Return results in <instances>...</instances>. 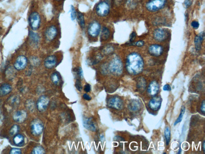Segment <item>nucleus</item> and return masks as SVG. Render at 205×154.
<instances>
[{"mask_svg": "<svg viewBox=\"0 0 205 154\" xmlns=\"http://www.w3.org/2000/svg\"><path fill=\"white\" fill-rule=\"evenodd\" d=\"M144 65L142 57L137 53H131L127 57L126 68L131 75H137L141 73L144 69Z\"/></svg>", "mask_w": 205, "mask_h": 154, "instance_id": "f257e3e1", "label": "nucleus"}, {"mask_svg": "<svg viewBox=\"0 0 205 154\" xmlns=\"http://www.w3.org/2000/svg\"><path fill=\"white\" fill-rule=\"evenodd\" d=\"M108 68L112 74L120 75L122 73L123 66L121 59L118 57L114 58L109 65Z\"/></svg>", "mask_w": 205, "mask_h": 154, "instance_id": "f03ea898", "label": "nucleus"}, {"mask_svg": "<svg viewBox=\"0 0 205 154\" xmlns=\"http://www.w3.org/2000/svg\"><path fill=\"white\" fill-rule=\"evenodd\" d=\"M166 0H150L146 3V8L148 11L155 12L165 7Z\"/></svg>", "mask_w": 205, "mask_h": 154, "instance_id": "7ed1b4c3", "label": "nucleus"}, {"mask_svg": "<svg viewBox=\"0 0 205 154\" xmlns=\"http://www.w3.org/2000/svg\"><path fill=\"white\" fill-rule=\"evenodd\" d=\"M107 104L109 108L116 110L122 109L124 106L123 101L117 96H113L109 98Z\"/></svg>", "mask_w": 205, "mask_h": 154, "instance_id": "20e7f679", "label": "nucleus"}, {"mask_svg": "<svg viewBox=\"0 0 205 154\" xmlns=\"http://www.w3.org/2000/svg\"><path fill=\"white\" fill-rule=\"evenodd\" d=\"M40 17L38 12H32L29 17V23L31 28L33 31L38 30L40 27Z\"/></svg>", "mask_w": 205, "mask_h": 154, "instance_id": "39448f33", "label": "nucleus"}, {"mask_svg": "<svg viewBox=\"0 0 205 154\" xmlns=\"http://www.w3.org/2000/svg\"><path fill=\"white\" fill-rule=\"evenodd\" d=\"M109 5L105 1H102L99 2L96 7V13L100 17H106L109 14Z\"/></svg>", "mask_w": 205, "mask_h": 154, "instance_id": "423d86ee", "label": "nucleus"}, {"mask_svg": "<svg viewBox=\"0 0 205 154\" xmlns=\"http://www.w3.org/2000/svg\"><path fill=\"white\" fill-rule=\"evenodd\" d=\"M31 128V133L34 136H39L43 131V124L40 120H35L32 122Z\"/></svg>", "mask_w": 205, "mask_h": 154, "instance_id": "0eeeda50", "label": "nucleus"}, {"mask_svg": "<svg viewBox=\"0 0 205 154\" xmlns=\"http://www.w3.org/2000/svg\"><path fill=\"white\" fill-rule=\"evenodd\" d=\"M101 25L97 21H94L90 24L88 28L89 35L92 37L98 36L101 31Z\"/></svg>", "mask_w": 205, "mask_h": 154, "instance_id": "6e6552de", "label": "nucleus"}, {"mask_svg": "<svg viewBox=\"0 0 205 154\" xmlns=\"http://www.w3.org/2000/svg\"><path fill=\"white\" fill-rule=\"evenodd\" d=\"M168 31L165 29H157L154 31V38L159 42H162L165 41L168 38Z\"/></svg>", "mask_w": 205, "mask_h": 154, "instance_id": "1a4fd4ad", "label": "nucleus"}, {"mask_svg": "<svg viewBox=\"0 0 205 154\" xmlns=\"http://www.w3.org/2000/svg\"><path fill=\"white\" fill-rule=\"evenodd\" d=\"M49 103V98L46 96H42L36 102V108L39 111L44 112L47 109Z\"/></svg>", "mask_w": 205, "mask_h": 154, "instance_id": "9d476101", "label": "nucleus"}, {"mask_svg": "<svg viewBox=\"0 0 205 154\" xmlns=\"http://www.w3.org/2000/svg\"><path fill=\"white\" fill-rule=\"evenodd\" d=\"M28 63V60L26 56L21 55L18 57L14 64V67L16 70H23L26 67Z\"/></svg>", "mask_w": 205, "mask_h": 154, "instance_id": "9b49d317", "label": "nucleus"}, {"mask_svg": "<svg viewBox=\"0 0 205 154\" xmlns=\"http://www.w3.org/2000/svg\"><path fill=\"white\" fill-rule=\"evenodd\" d=\"M149 54L152 56L159 57L164 52V48L161 45L158 44H153L150 45L148 48Z\"/></svg>", "mask_w": 205, "mask_h": 154, "instance_id": "f8f14e48", "label": "nucleus"}, {"mask_svg": "<svg viewBox=\"0 0 205 154\" xmlns=\"http://www.w3.org/2000/svg\"><path fill=\"white\" fill-rule=\"evenodd\" d=\"M57 33V30L55 26H49L45 32V39L48 41H52L56 37Z\"/></svg>", "mask_w": 205, "mask_h": 154, "instance_id": "ddd939ff", "label": "nucleus"}, {"mask_svg": "<svg viewBox=\"0 0 205 154\" xmlns=\"http://www.w3.org/2000/svg\"><path fill=\"white\" fill-rule=\"evenodd\" d=\"M162 102V100L160 97L155 96L149 102V107L151 110L157 111L160 108Z\"/></svg>", "mask_w": 205, "mask_h": 154, "instance_id": "4468645a", "label": "nucleus"}, {"mask_svg": "<svg viewBox=\"0 0 205 154\" xmlns=\"http://www.w3.org/2000/svg\"><path fill=\"white\" fill-rule=\"evenodd\" d=\"M27 117V113L25 111L19 110L15 112L13 114V119L17 123H21L26 120Z\"/></svg>", "mask_w": 205, "mask_h": 154, "instance_id": "2eb2a0df", "label": "nucleus"}, {"mask_svg": "<svg viewBox=\"0 0 205 154\" xmlns=\"http://www.w3.org/2000/svg\"><path fill=\"white\" fill-rule=\"evenodd\" d=\"M83 125L87 129L92 132H95L97 130L95 122L92 118H85L83 120Z\"/></svg>", "mask_w": 205, "mask_h": 154, "instance_id": "dca6fc26", "label": "nucleus"}, {"mask_svg": "<svg viewBox=\"0 0 205 154\" xmlns=\"http://www.w3.org/2000/svg\"><path fill=\"white\" fill-rule=\"evenodd\" d=\"M57 58L54 55H50L47 57L44 61V65L47 68L52 69L56 65Z\"/></svg>", "mask_w": 205, "mask_h": 154, "instance_id": "f3484780", "label": "nucleus"}, {"mask_svg": "<svg viewBox=\"0 0 205 154\" xmlns=\"http://www.w3.org/2000/svg\"><path fill=\"white\" fill-rule=\"evenodd\" d=\"M159 90V85L155 81L150 83L148 88V92L151 96L156 95Z\"/></svg>", "mask_w": 205, "mask_h": 154, "instance_id": "a211bd4d", "label": "nucleus"}, {"mask_svg": "<svg viewBox=\"0 0 205 154\" xmlns=\"http://www.w3.org/2000/svg\"><path fill=\"white\" fill-rule=\"evenodd\" d=\"M204 33L201 32L199 34L197 35L194 39V44L196 50L200 51L202 49V44L204 40Z\"/></svg>", "mask_w": 205, "mask_h": 154, "instance_id": "6ab92c4d", "label": "nucleus"}, {"mask_svg": "<svg viewBox=\"0 0 205 154\" xmlns=\"http://www.w3.org/2000/svg\"><path fill=\"white\" fill-rule=\"evenodd\" d=\"M128 108L132 112H137L140 110L141 108V103L137 100H133L128 105Z\"/></svg>", "mask_w": 205, "mask_h": 154, "instance_id": "aec40b11", "label": "nucleus"}, {"mask_svg": "<svg viewBox=\"0 0 205 154\" xmlns=\"http://www.w3.org/2000/svg\"><path fill=\"white\" fill-rule=\"evenodd\" d=\"M12 90V88L10 84H4L0 86V96H4L9 94Z\"/></svg>", "mask_w": 205, "mask_h": 154, "instance_id": "412c9836", "label": "nucleus"}, {"mask_svg": "<svg viewBox=\"0 0 205 154\" xmlns=\"http://www.w3.org/2000/svg\"><path fill=\"white\" fill-rule=\"evenodd\" d=\"M13 141L14 143L18 146H22L25 144V139L23 136L21 134L16 135L14 137Z\"/></svg>", "mask_w": 205, "mask_h": 154, "instance_id": "4be33fe9", "label": "nucleus"}, {"mask_svg": "<svg viewBox=\"0 0 205 154\" xmlns=\"http://www.w3.org/2000/svg\"><path fill=\"white\" fill-rule=\"evenodd\" d=\"M29 37L32 42L35 45H37L40 41V36L37 33L30 31L29 33Z\"/></svg>", "mask_w": 205, "mask_h": 154, "instance_id": "5701e85b", "label": "nucleus"}, {"mask_svg": "<svg viewBox=\"0 0 205 154\" xmlns=\"http://www.w3.org/2000/svg\"><path fill=\"white\" fill-rule=\"evenodd\" d=\"M137 87L140 90H145L146 87V82L144 78L141 77L138 79Z\"/></svg>", "mask_w": 205, "mask_h": 154, "instance_id": "b1692460", "label": "nucleus"}, {"mask_svg": "<svg viewBox=\"0 0 205 154\" xmlns=\"http://www.w3.org/2000/svg\"><path fill=\"white\" fill-rule=\"evenodd\" d=\"M110 35L109 30L107 28L104 27L101 33V39L103 41H106L109 38Z\"/></svg>", "mask_w": 205, "mask_h": 154, "instance_id": "393cba45", "label": "nucleus"}, {"mask_svg": "<svg viewBox=\"0 0 205 154\" xmlns=\"http://www.w3.org/2000/svg\"><path fill=\"white\" fill-rule=\"evenodd\" d=\"M77 16H78V23H79L80 26L82 28H84L85 25L84 15L82 12H78Z\"/></svg>", "mask_w": 205, "mask_h": 154, "instance_id": "a878e982", "label": "nucleus"}, {"mask_svg": "<svg viewBox=\"0 0 205 154\" xmlns=\"http://www.w3.org/2000/svg\"><path fill=\"white\" fill-rule=\"evenodd\" d=\"M164 136H165L166 145L168 146L170 142L171 138V132L170 129L168 127L165 128L164 131Z\"/></svg>", "mask_w": 205, "mask_h": 154, "instance_id": "bb28decb", "label": "nucleus"}, {"mask_svg": "<svg viewBox=\"0 0 205 154\" xmlns=\"http://www.w3.org/2000/svg\"><path fill=\"white\" fill-rule=\"evenodd\" d=\"M114 51V49L113 47L110 45H106L104 47L102 50L104 54L106 55H108L112 54Z\"/></svg>", "mask_w": 205, "mask_h": 154, "instance_id": "cd10ccee", "label": "nucleus"}, {"mask_svg": "<svg viewBox=\"0 0 205 154\" xmlns=\"http://www.w3.org/2000/svg\"><path fill=\"white\" fill-rule=\"evenodd\" d=\"M51 79L54 84L56 85H59L60 83V77L57 73L56 72L53 73L51 75Z\"/></svg>", "mask_w": 205, "mask_h": 154, "instance_id": "c85d7f7f", "label": "nucleus"}, {"mask_svg": "<svg viewBox=\"0 0 205 154\" xmlns=\"http://www.w3.org/2000/svg\"><path fill=\"white\" fill-rule=\"evenodd\" d=\"M32 153L33 154H43L45 153V150L41 146H35L33 149Z\"/></svg>", "mask_w": 205, "mask_h": 154, "instance_id": "c756f323", "label": "nucleus"}, {"mask_svg": "<svg viewBox=\"0 0 205 154\" xmlns=\"http://www.w3.org/2000/svg\"><path fill=\"white\" fill-rule=\"evenodd\" d=\"M185 112V107L184 106H182L181 110L180 113L179 114L177 119L174 122V125H176L177 124L181 122L182 118H183V115H184Z\"/></svg>", "mask_w": 205, "mask_h": 154, "instance_id": "7c9ffc66", "label": "nucleus"}, {"mask_svg": "<svg viewBox=\"0 0 205 154\" xmlns=\"http://www.w3.org/2000/svg\"><path fill=\"white\" fill-rule=\"evenodd\" d=\"M73 71L75 73L76 75L78 77V79H82L83 78V72L81 67L75 68L73 69Z\"/></svg>", "mask_w": 205, "mask_h": 154, "instance_id": "2f4dec72", "label": "nucleus"}, {"mask_svg": "<svg viewBox=\"0 0 205 154\" xmlns=\"http://www.w3.org/2000/svg\"><path fill=\"white\" fill-rule=\"evenodd\" d=\"M19 131V127L17 125L15 124L12 126L9 132L11 136L16 135Z\"/></svg>", "mask_w": 205, "mask_h": 154, "instance_id": "473e14b6", "label": "nucleus"}, {"mask_svg": "<svg viewBox=\"0 0 205 154\" xmlns=\"http://www.w3.org/2000/svg\"><path fill=\"white\" fill-rule=\"evenodd\" d=\"M77 16V13L75 8L73 6H71V18L72 21L75 20Z\"/></svg>", "mask_w": 205, "mask_h": 154, "instance_id": "72a5a7b5", "label": "nucleus"}, {"mask_svg": "<svg viewBox=\"0 0 205 154\" xmlns=\"http://www.w3.org/2000/svg\"><path fill=\"white\" fill-rule=\"evenodd\" d=\"M30 62L33 65H39L40 63L39 59L35 57H32V58H30Z\"/></svg>", "mask_w": 205, "mask_h": 154, "instance_id": "f704fd0d", "label": "nucleus"}, {"mask_svg": "<svg viewBox=\"0 0 205 154\" xmlns=\"http://www.w3.org/2000/svg\"><path fill=\"white\" fill-rule=\"evenodd\" d=\"M75 86L77 89H78L79 91H82V82H81L80 79H77L76 81Z\"/></svg>", "mask_w": 205, "mask_h": 154, "instance_id": "c9c22d12", "label": "nucleus"}, {"mask_svg": "<svg viewBox=\"0 0 205 154\" xmlns=\"http://www.w3.org/2000/svg\"><path fill=\"white\" fill-rule=\"evenodd\" d=\"M10 154H21L22 153L21 150L19 149L12 148L10 150Z\"/></svg>", "mask_w": 205, "mask_h": 154, "instance_id": "e433bc0d", "label": "nucleus"}, {"mask_svg": "<svg viewBox=\"0 0 205 154\" xmlns=\"http://www.w3.org/2000/svg\"><path fill=\"white\" fill-rule=\"evenodd\" d=\"M191 26L193 29L197 30L199 27L200 24L197 21H192V23H191Z\"/></svg>", "mask_w": 205, "mask_h": 154, "instance_id": "4c0bfd02", "label": "nucleus"}, {"mask_svg": "<svg viewBox=\"0 0 205 154\" xmlns=\"http://www.w3.org/2000/svg\"><path fill=\"white\" fill-rule=\"evenodd\" d=\"M144 42L143 41H139L135 43H134L133 45L138 47H141L144 45Z\"/></svg>", "mask_w": 205, "mask_h": 154, "instance_id": "58836bf2", "label": "nucleus"}, {"mask_svg": "<svg viewBox=\"0 0 205 154\" xmlns=\"http://www.w3.org/2000/svg\"><path fill=\"white\" fill-rule=\"evenodd\" d=\"M192 3V1L191 0H185L184 2V5L186 8H189L190 7Z\"/></svg>", "mask_w": 205, "mask_h": 154, "instance_id": "ea45409f", "label": "nucleus"}, {"mask_svg": "<svg viewBox=\"0 0 205 154\" xmlns=\"http://www.w3.org/2000/svg\"><path fill=\"white\" fill-rule=\"evenodd\" d=\"M136 34L135 32H133L131 34L130 36V42H133L136 38Z\"/></svg>", "mask_w": 205, "mask_h": 154, "instance_id": "a19ab883", "label": "nucleus"}, {"mask_svg": "<svg viewBox=\"0 0 205 154\" xmlns=\"http://www.w3.org/2000/svg\"><path fill=\"white\" fill-rule=\"evenodd\" d=\"M172 88L170 86L169 84H167L164 86L163 87V90L165 91H170L171 90Z\"/></svg>", "mask_w": 205, "mask_h": 154, "instance_id": "79ce46f5", "label": "nucleus"}, {"mask_svg": "<svg viewBox=\"0 0 205 154\" xmlns=\"http://www.w3.org/2000/svg\"><path fill=\"white\" fill-rule=\"evenodd\" d=\"M84 89L86 93H89L91 90V86L89 84H87L85 86Z\"/></svg>", "mask_w": 205, "mask_h": 154, "instance_id": "37998d69", "label": "nucleus"}, {"mask_svg": "<svg viewBox=\"0 0 205 154\" xmlns=\"http://www.w3.org/2000/svg\"><path fill=\"white\" fill-rule=\"evenodd\" d=\"M205 100H203V101L202 102V105H201L200 107V110L201 112H202L203 114H205Z\"/></svg>", "mask_w": 205, "mask_h": 154, "instance_id": "c03bdc74", "label": "nucleus"}, {"mask_svg": "<svg viewBox=\"0 0 205 154\" xmlns=\"http://www.w3.org/2000/svg\"><path fill=\"white\" fill-rule=\"evenodd\" d=\"M83 99L85 100H86L89 101L92 100V98L89 95L87 94H85L83 95Z\"/></svg>", "mask_w": 205, "mask_h": 154, "instance_id": "a18cd8bd", "label": "nucleus"}, {"mask_svg": "<svg viewBox=\"0 0 205 154\" xmlns=\"http://www.w3.org/2000/svg\"><path fill=\"white\" fill-rule=\"evenodd\" d=\"M19 99H18L17 97H14L12 98V99H11V103L15 104V103H18Z\"/></svg>", "mask_w": 205, "mask_h": 154, "instance_id": "49530a36", "label": "nucleus"}, {"mask_svg": "<svg viewBox=\"0 0 205 154\" xmlns=\"http://www.w3.org/2000/svg\"><path fill=\"white\" fill-rule=\"evenodd\" d=\"M203 151H204V152H205V141H203Z\"/></svg>", "mask_w": 205, "mask_h": 154, "instance_id": "de8ad7c7", "label": "nucleus"}, {"mask_svg": "<svg viewBox=\"0 0 205 154\" xmlns=\"http://www.w3.org/2000/svg\"><path fill=\"white\" fill-rule=\"evenodd\" d=\"M56 1H61V0H56Z\"/></svg>", "mask_w": 205, "mask_h": 154, "instance_id": "09e8293b", "label": "nucleus"}]
</instances>
